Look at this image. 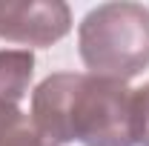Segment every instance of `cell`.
<instances>
[{"label": "cell", "mask_w": 149, "mask_h": 146, "mask_svg": "<svg viewBox=\"0 0 149 146\" xmlns=\"http://www.w3.org/2000/svg\"><path fill=\"white\" fill-rule=\"evenodd\" d=\"M126 83L89 72H57L32 92V120L55 146H138Z\"/></svg>", "instance_id": "cell-1"}, {"label": "cell", "mask_w": 149, "mask_h": 146, "mask_svg": "<svg viewBox=\"0 0 149 146\" xmlns=\"http://www.w3.org/2000/svg\"><path fill=\"white\" fill-rule=\"evenodd\" d=\"M77 49L89 74L126 83L149 66V9L103 3L77 26Z\"/></svg>", "instance_id": "cell-2"}, {"label": "cell", "mask_w": 149, "mask_h": 146, "mask_svg": "<svg viewBox=\"0 0 149 146\" xmlns=\"http://www.w3.org/2000/svg\"><path fill=\"white\" fill-rule=\"evenodd\" d=\"M72 9L63 0H0V40L52 46L69 35Z\"/></svg>", "instance_id": "cell-3"}, {"label": "cell", "mask_w": 149, "mask_h": 146, "mask_svg": "<svg viewBox=\"0 0 149 146\" xmlns=\"http://www.w3.org/2000/svg\"><path fill=\"white\" fill-rule=\"evenodd\" d=\"M32 74H35V55L29 49L0 52V112L20 109V100L29 95Z\"/></svg>", "instance_id": "cell-4"}, {"label": "cell", "mask_w": 149, "mask_h": 146, "mask_svg": "<svg viewBox=\"0 0 149 146\" xmlns=\"http://www.w3.org/2000/svg\"><path fill=\"white\" fill-rule=\"evenodd\" d=\"M0 146H55L20 109L0 112Z\"/></svg>", "instance_id": "cell-5"}, {"label": "cell", "mask_w": 149, "mask_h": 146, "mask_svg": "<svg viewBox=\"0 0 149 146\" xmlns=\"http://www.w3.org/2000/svg\"><path fill=\"white\" fill-rule=\"evenodd\" d=\"M135 100V138L138 146H149V83L132 92Z\"/></svg>", "instance_id": "cell-6"}]
</instances>
